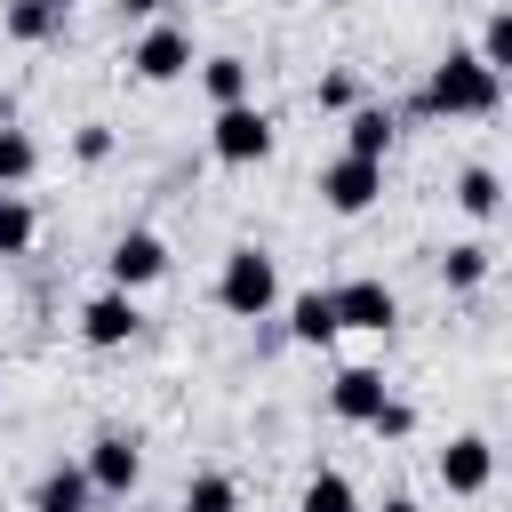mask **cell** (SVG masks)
<instances>
[{
	"instance_id": "cell-22",
	"label": "cell",
	"mask_w": 512,
	"mask_h": 512,
	"mask_svg": "<svg viewBox=\"0 0 512 512\" xmlns=\"http://www.w3.org/2000/svg\"><path fill=\"white\" fill-rule=\"evenodd\" d=\"M40 176V144H32V128H0V192H24Z\"/></svg>"
},
{
	"instance_id": "cell-7",
	"label": "cell",
	"mask_w": 512,
	"mask_h": 512,
	"mask_svg": "<svg viewBox=\"0 0 512 512\" xmlns=\"http://www.w3.org/2000/svg\"><path fill=\"white\" fill-rule=\"evenodd\" d=\"M80 472H88V488H96V496H128V488L144 480V440H136V432H120V424H104V432L80 448Z\"/></svg>"
},
{
	"instance_id": "cell-21",
	"label": "cell",
	"mask_w": 512,
	"mask_h": 512,
	"mask_svg": "<svg viewBox=\"0 0 512 512\" xmlns=\"http://www.w3.org/2000/svg\"><path fill=\"white\" fill-rule=\"evenodd\" d=\"M296 512H360V496H352V480H344L336 464H320V472L296 488Z\"/></svg>"
},
{
	"instance_id": "cell-12",
	"label": "cell",
	"mask_w": 512,
	"mask_h": 512,
	"mask_svg": "<svg viewBox=\"0 0 512 512\" xmlns=\"http://www.w3.org/2000/svg\"><path fill=\"white\" fill-rule=\"evenodd\" d=\"M392 136H400V112H392V104H376V96H368V104H352V112H344V152H352V160H384V152H392Z\"/></svg>"
},
{
	"instance_id": "cell-2",
	"label": "cell",
	"mask_w": 512,
	"mask_h": 512,
	"mask_svg": "<svg viewBox=\"0 0 512 512\" xmlns=\"http://www.w3.org/2000/svg\"><path fill=\"white\" fill-rule=\"evenodd\" d=\"M216 304H224L232 320H272V312H280V264H272L256 240L224 248V264H216Z\"/></svg>"
},
{
	"instance_id": "cell-23",
	"label": "cell",
	"mask_w": 512,
	"mask_h": 512,
	"mask_svg": "<svg viewBox=\"0 0 512 512\" xmlns=\"http://www.w3.org/2000/svg\"><path fill=\"white\" fill-rule=\"evenodd\" d=\"M472 56H480L496 80L512 72V8H488V16H480V40H472Z\"/></svg>"
},
{
	"instance_id": "cell-26",
	"label": "cell",
	"mask_w": 512,
	"mask_h": 512,
	"mask_svg": "<svg viewBox=\"0 0 512 512\" xmlns=\"http://www.w3.org/2000/svg\"><path fill=\"white\" fill-rule=\"evenodd\" d=\"M368 432H376V440H408V432H416V400H400V392H392V400L368 416Z\"/></svg>"
},
{
	"instance_id": "cell-4",
	"label": "cell",
	"mask_w": 512,
	"mask_h": 512,
	"mask_svg": "<svg viewBox=\"0 0 512 512\" xmlns=\"http://www.w3.org/2000/svg\"><path fill=\"white\" fill-rule=\"evenodd\" d=\"M272 112L248 96V104H224L216 120H208V152L224 160V168H256V160H272Z\"/></svg>"
},
{
	"instance_id": "cell-17",
	"label": "cell",
	"mask_w": 512,
	"mask_h": 512,
	"mask_svg": "<svg viewBox=\"0 0 512 512\" xmlns=\"http://www.w3.org/2000/svg\"><path fill=\"white\" fill-rule=\"evenodd\" d=\"M488 272H496V248H488V240H448V248H440V288H448V296L488 288Z\"/></svg>"
},
{
	"instance_id": "cell-24",
	"label": "cell",
	"mask_w": 512,
	"mask_h": 512,
	"mask_svg": "<svg viewBox=\"0 0 512 512\" xmlns=\"http://www.w3.org/2000/svg\"><path fill=\"white\" fill-rule=\"evenodd\" d=\"M312 104L344 120L352 104H368V88H360V72H352V64H336V72H320V88H312Z\"/></svg>"
},
{
	"instance_id": "cell-30",
	"label": "cell",
	"mask_w": 512,
	"mask_h": 512,
	"mask_svg": "<svg viewBox=\"0 0 512 512\" xmlns=\"http://www.w3.org/2000/svg\"><path fill=\"white\" fill-rule=\"evenodd\" d=\"M48 8H56V16H72V0H48Z\"/></svg>"
},
{
	"instance_id": "cell-14",
	"label": "cell",
	"mask_w": 512,
	"mask_h": 512,
	"mask_svg": "<svg viewBox=\"0 0 512 512\" xmlns=\"http://www.w3.org/2000/svg\"><path fill=\"white\" fill-rule=\"evenodd\" d=\"M280 336H288V344H336V336H344V328H336V296H328V288H296Z\"/></svg>"
},
{
	"instance_id": "cell-10",
	"label": "cell",
	"mask_w": 512,
	"mask_h": 512,
	"mask_svg": "<svg viewBox=\"0 0 512 512\" xmlns=\"http://www.w3.org/2000/svg\"><path fill=\"white\" fill-rule=\"evenodd\" d=\"M336 296V328H360V336H392L400 328V296L368 272V280H344V288H328Z\"/></svg>"
},
{
	"instance_id": "cell-9",
	"label": "cell",
	"mask_w": 512,
	"mask_h": 512,
	"mask_svg": "<svg viewBox=\"0 0 512 512\" xmlns=\"http://www.w3.org/2000/svg\"><path fill=\"white\" fill-rule=\"evenodd\" d=\"M432 472H440L448 496H488V488H496V440H488V432H456Z\"/></svg>"
},
{
	"instance_id": "cell-27",
	"label": "cell",
	"mask_w": 512,
	"mask_h": 512,
	"mask_svg": "<svg viewBox=\"0 0 512 512\" xmlns=\"http://www.w3.org/2000/svg\"><path fill=\"white\" fill-rule=\"evenodd\" d=\"M112 8H120V16H136V24H152V16L168 8V0H112Z\"/></svg>"
},
{
	"instance_id": "cell-25",
	"label": "cell",
	"mask_w": 512,
	"mask_h": 512,
	"mask_svg": "<svg viewBox=\"0 0 512 512\" xmlns=\"http://www.w3.org/2000/svg\"><path fill=\"white\" fill-rule=\"evenodd\" d=\"M112 144H120V136H112V120H80V128H72V160H80V168H104V160H112Z\"/></svg>"
},
{
	"instance_id": "cell-3",
	"label": "cell",
	"mask_w": 512,
	"mask_h": 512,
	"mask_svg": "<svg viewBox=\"0 0 512 512\" xmlns=\"http://www.w3.org/2000/svg\"><path fill=\"white\" fill-rule=\"evenodd\" d=\"M120 64H128V80H144V88H168V80H184L200 56H192V32H184V24L152 16V24L128 40V56H120Z\"/></svg>"
},
{
	"instance_id": "cell-18",
	"label": "cell",
	"mask_w": 512,
	"mask_h": 512,
	"mask_svg": "<svg viewBox=\"0 0 512 512\" xmlns=\"http://www.w3.org/2000/svg\"><path fill=\"white\" fill-rule=\"evenodd\" d=\"M0 40H16V48H48V40H64V16H56L48 0H0Z\"/></svg>"
},
{
	"instance_id": "cell-11",
	"label": "cell",
	"mask_w": 512,
	"mask_h": 512,
	"mask_svg": "<svg viewBox=\"0 0 512 512\" xmlns=\"http://www.w3.org/2000/svg\"><path fill=\"white\" fill-rule=\"evenodd\" d=\"M384 400H392V384H384V368H368V360H352V368L328 376V416H336V424H368Z\"/></svg>"
},
{
	"instance_id": "cell-6",
	"label": "cell",
	"mask_w": 512,
	"mask_h": 512,
	"mask_svg": "<svg viewBox=\"0 0 512 512\" xmlns=\"http://www.w3.org/2000/svg\"><path fill=\"white\" fill-rule=\"evenodd\" d=\"M168 264H176V256H168V240H160V232H144V224H136V232H120V240L104 248V280H112L120 296L160 288V280H168Z\"/></svg>"
},
{
	"instance_id": "cell-16",
	"label": "cell",
	"mask_w": 512,
	"mask_h": 512,
	"mask_svg": "<svg viewBox=\"0 0 512 512\" xmlns=\"http://www.w3.org/2000/svg\"><path fill=\"white\" fill-rule=\"evenodd\" d=\"M192 72H200V96H208L216 112H224V104H248V96H256V64H248V56H200Z\"/></svg>"
},
{
	"instance_id": "cell-19",
	"label": "cell",
	"mask_w": 512,
	"mask_h": 512,
	"mask_svg": "<svg viewBox=\"0 0 512 512\" xmlns=\"http://www.w3.org/2000/svg\"><path fill=\"white\" fill-rule=\"evenodd\" d=\"M32 240H40V208L24 192H0V264L8 256H32Z\"/></svg>"
},
{
	"instance_id": "cell-28",
	"label": "cell",
	"mask_w": 512,
	"mask_h": 512,
	"mask_svg": "<svg viewBox=\"0 0 512 512\" xmlns=\"http://www.w3.org/2000/svg\"><path fill=\"white\" fill-rule=\"evenodd\" d=\"M376 512H424V504H416V496H408V488H392V496H384V504H376Z\"/></svg>"
},
{
	"instance_id": "cell-29",
	"label": "cell",
	"mask_w": 512,
	"mask_h": 512,
	"mask_svg": "<svg viewBox=\"0 0 512 512\" xmlns=\"http://www.w3.org/2000/svg\"><path fill=\"white\" fill-rule=\"evenodd\" d=\"M0 128H16V96L8 88H0Z\"/></svg>"
},
{
	"instance_id": "cell-15",
	"label": "cell",
	"mask_w": 512,
	"mask_h": 512,
	"mask_svg": "<svg viewBox=\"0 0 512 512\" xmlns=\"http://www.w3.org/2000/svg\"><path fill=\"white\" fill-rule=\"evenodd\" d=\"M104 496L88 488V472L80 464H48L40 480H32V512H96Z\"/></svg>"
},
{
	"instance_id": "cell-20",
	"label": "cell",
	"mask_w": 512,
	"mask_h": 512,
	"mask_svg": "<svg viewBox=\"0 0 512 512\" xmlns=\"http://www.w3.org/2000/svg\"><path fill=\"white\" fill-rule=\"evenodd\" d=\"M176 512H240V480L232 472H192L184 496H176Z\"/></svg>"
},
{
	"instance_id": "cell-8",
	"label": "cell",
	"mask_w": 512,
	"mask_h": 512,
	"mask_svg": "<svg viewBox=\"0 0 512 512\" xmlns=\"http://www.w3.org/2000/svg\"><path fill=\"white\" fill-rule=\"evenodd\" d=\"M136 336H144V304H136V296L104 288V296L80 304V344H88V352H120V344H136Z\"/></svg>"
},
{
	"instance_id": "cell-13",
	"label": "cell",
	"mask_w": 512,
	"mask_h": 512,
	"mask_svg": "<svg viewBox=\"0 0 512 512\" xmlns=\"http://www.w3.org/2000/svg\"><path fill=\"white\" fill-rule=\"evenodd\" d=\"M448 200H456L472 224H496V216H504V176H496L488 160H464L456 184H448Z\"/></svg>"
},
{
	"instance_id": "cell-5",
	"label": "cell",
	"mask_w": 512,
	"mask_h": 512,
	"mask_svg": "<svg viewBox=\"0 0 512 512\" xmlns=\"http://www.w3.org/2000/svg\"><path fill=\"white\" fill-rule=\"evenodd\" d=\"M312 192H320L328 216H368V208L384 200V160H352V152H336V160H320Z\"/></svg>"
},
{
	"instance_id": "cell-1",
	"label": "cell",
	"mask_w": 512,
	"mask_h": 512,
	"mask_svg": "<svg viewBox=\"0 0 512 512\" xmlns=\"http://www.w3.org/2000/svg\"><path fill=\"white\" fill-rule=\"evenodd\" d=\"M496 104H504V80L472 56V48H448L432 72H424V88L408 96V104H392L400 120H496Z\"/></svg>"
}]
</instances>
